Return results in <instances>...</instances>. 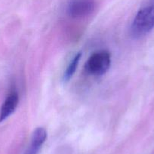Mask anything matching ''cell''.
Returning a JSON list of instances; mask_svg holds the SVG:
<instances>
[{"mask_svg": "<svg viewBox=\"0 0 154 154\" xmlns=\"http://www.w3.org/2000/svg\"><path fill=\"white\" fill-rule=\"evenodd\" d=\"M154 28V2L138 11L131 26V33L139 38L149 33Z\"/></svg>", "mask_w": 154, "mask_h": 154, "instance_id": "cell-1", "label": "cell"}, {"mask_svg": "<svg viewBox=\"0 0 154 154\" xmlns=\"http://www.w3.org/2000/svg\"><path fill=\"white\" fill-rule=\"evenodd\" d=\"M111 64L110 54L101 50L93 53L85 65V69L88 74L100 76L107 72Z\"/></svg>", "mask_w": 154, "mask_h": 154, "instance_id": "cell-2", "label": "cell"}, {"mask_svg": "<svg viewBox=\"0 0 154 154\" xmlns=\"http://www.w3.org/2000/svg\"><path fill=\"white\" fill-rule=\"evenodd\" d=\"M94 8V0H69L66 12L72 18H82L91 14Z\"/></svg>", "mask_w": 154, "mask_h": 154, "instance_id": "cell-3", "label": "cell"}, {"mask_svg": "<svg viewBox=\"0 0 154 154\" xmlns=\"http://www.w3.org/2000/svg\"><path fill=\"white\" fill-rule=\"evenodd\" d=\"M19 103L18 94L15 91L10 93L0 108V122L8 118L17 107Z\"/></svg>", "mask_w": 154, "mask_h": 154, "instance_id": "cell-4", "label": "cell"}, {"mask_svg": "<svg viewBox=\"0 0 154 154\" xmlns=\"http://www.w3.org/2000/svg\"><path fill=\"white\" fill-rule=\"evenodd\" d=\"M46 138V130L42 127L37 128L32 134L30 145L24 154H38Z\"/></svg>", "mask_w": 154, "mask_h": 154, "instance_id": "cell-5", "label": "cell"}, {"mask_svg": "<svg viewBox=\"0 0 154 154\" xmlns=\"http://www.w3.org/2000/svg\"><path fill=\"white\" fill-rule=\"evenodd\" d=\"M81 57H82V52H81V51L78 52L75 56H74L72 61L69 63V66H67L66 69L65 70L64 74H63V78L64 82H68V81L72 78L73 74L75 73V69H76L77 66H78V64H79Z\"/></svg>", "mask_w": 154, "mask_h": 154, "instance_id": "cell-6", "label": "cell"}]
</instances>
